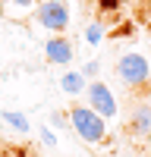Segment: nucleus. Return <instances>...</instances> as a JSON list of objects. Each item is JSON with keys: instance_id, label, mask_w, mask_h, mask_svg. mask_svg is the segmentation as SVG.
<instances>
[{"instance_id": "14", "label": "nucleus", "mask_w": 151, "mask_h": 157, "mask_svg": "<svg viewBox=\"0 0 151 157\" xmlns=\"http://www.w3.org/2000/svg\"><path fill=\"white\" fill-rule=\"evenodd\" d=\"M13 3L22 6V10H29V6H35V3H38V0H13Z\"/></svg>"}, {"instance_id": "11", "label": "nucleus", "mask_w": 151, "mask_h": 157, "mask_svg": "<svg viewBox=\"0 0 151 157\" xmlns=\"http://www.w3.org/2000/svg\"><path fill=\"white\" fill-rule=\"evenodd\" d=\"M98 69H101V66H98V60H88L85 66H82V75H85V78H95V75H98Z\"/></svg>"}, {"instance_id": "12", "label": "nucleus", "mask_w": 151, "mask_h": 157, "mask_svg": "<svg viewBox=\"0 0 151 157\" xmlns=\"http://www.w3.org/2000/svg\"><path fill=\"white\" fill-rule=\"evenodd\" d=\"M41 138H44V145H47V148H57V135L50 132L47 126H41Z\"/></svg>"}, {"instance_id": "13", "label": "nucleus", "mask_w": 151, "mask_h": 157, "mask_svg": "<svg viewBox=\"0 0 151 157\" xmlns=\"http://www.w3.org/2000/svg\"><path fill=\"white\" fill-rule=\"evenodd\" d=\"M50 123H54L57 129H66V116H63V113H54V116H50Z\"/></svg>"}, {"instance_id": "6", "label": "nucleus", "mask_w": 151, "mask_h": 157, "mask_svg": "<svg viewBox=\"0 0 151 157\" xmlns=\"http://www.w3.org/2000/svg\"><path fill=\"white\" fill-rule=\"evenodd\" d=\"M129 132L135 138H151V107H148V104H138V107L132 110Z\"/></svg>"}, {"instance_id": "4", "label": "nucleus", "mask_w": 151, "mask_h": 157, "mask_svg": "<svg viewBox=\"0 0 151 157\" xmlns=\"http://www.w3.org/2000/svg\"><path fill=\"white\" fill-rule=\"evenodd\" d=\"M85 98H88V107H91L98 116H104V120H113V116H117V98H113V91L104 82L95 78V82L88 85Z\"/></svg>"}, {"instance_id": "3", "label": "nucleus", "mask_w": 151, "mask_h": 157, "mask_svg": "<svg viewBox=\"0 0 151 157\" xmlns=\"http://www.w3.org/2000/svg\"><path fill=\"white\" fill-rule=\"evenodd\" d=\"M35 19L47 32H66L69 29V10H66L63 0H41L38 10H35Z\"/></svg>"}, {"instance_id": "1", "label": "nucleus", "mask_w": 151, "mask_h": 157, "mask_svg": "<svg viewBox=\"0 0 151 157\" xmlns=\"http://www.w3.org/2000/svg\"><path fill=\"white\" fill-rule=\"evenodd\" d=\"M69 126L76 129V135L88 145H101L107 138V126H104V116H98L88 104H76L69 107Z\"/></svg>"}, {"instance_id": "10", "label": "nucleus", "mask_w": 151, "mask_h": 157, "mask_svg": "<svg viewBox=\"0 0 151 157\" xmlns=\"http://www.w3.org/2000/svg\"><path fill=\"white\" fill-rule=\"evenodd\" d=\"M120 3H123V0H98V10L101 13H117Z\"/></svg>"}, {"instance_id": "9", "label": "nucleus", "mask_w": 151, "mask_h": 157, "mask_svg": "<svg viewBox=\"0 0 151 157\" xmlns=\"http://www.w3.org/2000/svg\"><path fill=\"white\" fill-rule=\"evenodd\" d=\"M82 38H85L88 44H101V38H104L101 22H88V25H85V32H82Z\"/></svg>"}, {"instance_id": "7", "label": "nucleus", "mask_w": 151, "mask_h": 157, "mask_svg": "<svg viewBox=\"0 0 151 157\" xmlns=\"http://www.w3.org/2000/svg\"><path fill=\"white\" fill-rule=\"evenodd\" d=\"M60 88L66 91L69 98H76V94H82V91H88V78L82 72H66V75L60 78Z\"/></svg>"}, {"instance_id": "2", "label": "nucleus", "mask_w": 151, "mask_h": 157, "mask_svg": "<svg viewBox=\"0 0 151 157\" xmlns=\"http://www.w3.org/2000/svg\"><path fill=\"white\" fill-rule=\"evenodd\" d=\"M117 78L123 85H129V88H142L148 85V78H151V63L145 54H123L117 60Z\"/></svg>"}, {"instance_id": "5", "label": "nucleus", "mask_w": 151, "mask_h": 157, "mask_svg": "<svg viewBox=\"0 0 151 157\" xmlns=\"http://www.w3.org/2000/svg\"><path fill=\"white\" fill-rule=\"evenodd\" d=\"M44 57L47 63H54V66H69L72 63V44L66 35H57V38H47L44 41Z\"/></svg>"}, {"instance_id": "8", "label": "nucleus", "mask_w": 151, "mask_h": 157, "mask_svg": "<svg viewBox=\"0 0 151 157\" xmlns=\"http://www.w3.org/2000/svg\"><path fill=\"white\" fill-rule=\"evenodd\" d=\"M0 116H3V120H6V123H10L13 129H16V132H22V135H25V132L32 129V123L25 120L22 113H13V110H0Z\"/></svg>"}]
</instances>
